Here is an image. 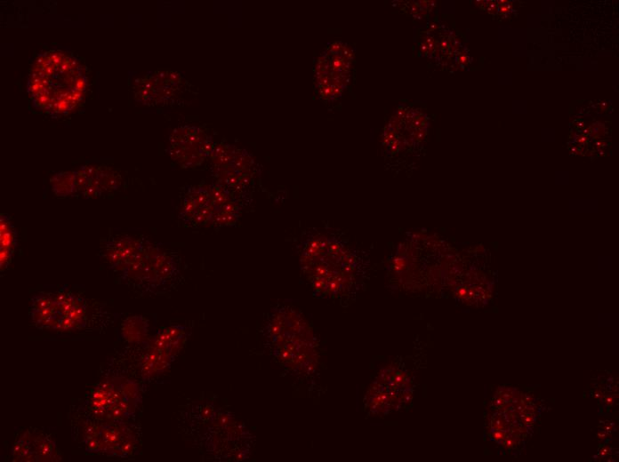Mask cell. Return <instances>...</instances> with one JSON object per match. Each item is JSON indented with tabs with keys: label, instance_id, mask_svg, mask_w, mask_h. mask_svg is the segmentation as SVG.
Wrapping results in <instances>:
<instances>
[{
	"label": "cell",
	"instance_id": "cell-15",
	"mask_svg": "<svg viewBox=\"0 0 619 462\" xmlns=\"http://www.w3.org/2000/svg\"><path fill=\"white\" fill-rule=\"evenodd\" d=\"M209 185L213 202L212 227L235 226L241 218L243 203L218 183Z\"/></svg>",
	"mask_w": 619,
	"mask_h": 462
},
{
	"label": "cell",
	"instance_id": "cell-3",
	"mask_svg": "<svg viewBox=\"0 0 619 462\" xmlns=\"http://www.w3.org/2000/svg\"><path fill=\"white\" fill-rule=\"evenodd\" d=\"M301 267L321 295L335 296L350 281L357 260L350 244L334 232L315 231L301 243Z\"/></svg>",
	"mask_w": 619,
	"mask_h": 462
},
{
	"label": "cell",
	"instance_id": "cell-9",
	"mask_svg": "<svg viewBox=\"0 0 619 462\" xmlns=\"http://www.w3.org/2000/svg\"><path fill=\"white\" fill-rule=\"evenodd\" d=\"M214 147L212 136L205 129L183 125L172 131L167 151L172 160L187 169L202 165Z\"/></svg>",
	"mask_w": 619,
	"mask_h": 462
},
{
	"label": "cell",
	"instance_id": "cell-7",
	"mask_svg": "<svg viewBox=\"0 0 619 462\" xmlns=\"http://www.w3.org/2000/svg\"><path fill=\"white\" fill-rule=\"evenodd\" d=\"M216 183L242 202L255 175L254 160L245 149L228 143L215 146L209 158ZM243 203V202H242Z\"/></svg>",
	"mask_w": 619,
	"mask_h": 462
},
{
	"label": "cell",
	"instance_id": "cell-17",
	"mask_svg": "<svg viewBox=\"0 0 619 462\" xmlns=\"http://www.w3.org/2000/svg\"><path fill=\"white\" fill-rule=\"evenodd\" d=\"M0 230V259L1 271H3L11 264L17 246V232L9 215L1 214Z\"/></svg>",
	"mask_w": 619,
	"mask_h": 462
},
{
	"label": "cell",
	"instance_id": "cell-6",
	"mask_svg": "<svg viewBox=\"0 0 619 462\" xmlns=\"http://www.w3.org/2000/svg\"><path fill=\"white\" fill-rule=\"evenodd\" d=\"M117 279L141 296L165 294L183 280L181 259L176 252L147 239L141 251Z\"/></svg>",
	"mask_w": 619,
	"mask_h": 462
},
{
	"label": "cell",
	"instance_id": "cell-10",
	"mask_svg": "<svg viewBox=\"0 0 619 462\" xmlns=\"http://www.w3.org/2000/svg\"><path fill=\"white\" fill-rule=\"evenodd\" d=\"M186 81L176 72L158 70L135 81V98L147 105H165L178 96Z\"/></svg>",
	"mask_w": 619,
	"mask_h": 462
},
{
	"label": "cell",
	"instance_id": "cell-4",
	"mask_svg": "<svg viewBox=\"0 0 619 462\" xmlns=\"http://www.w3.org/2000/svg\"><path fill=\"white\" fill-rule=\"evenodd\" d=\"M141 389L137 379L111 370L70 407L94 419L108 422L137 421Z\"/></svg>",
	"mask_w": 619,
	"mask_h": 462
},
{
	"label": "cell",
	"instance_id": "cell-16",
	"mask_svg": "<svg viewBox=\"0 0 619 462\" xmlns=\"http://www.w3.org/2000/svg\"><path fill=\"white\" fill-rule=\"evenodd\" d=\"M149 326V321L144 316H129L120 325L119 338L129 346L141 345L148 339Z\"/></svg>",
	"mask_w": 619,
	"mask_h": 462
},
{
	"label": "cell",
	"instance_id": "cell-14",
	"mask_svg": "<svg viewBox=\"0 0 619 462\" xmlns=\"http://www.w3.org/2000/svg\"><path fill=\"white\" fill-rule=\"evenodd\" d=\"M76 171L77 192L85 198L99 197L121 185L120 174L106 166L84 165Z\"/></svg>",
	"mask_w": 619,
	"mask_h": 462
},
{
	"label": "cell",
	"instance_id": "cell-12",
	"mask_svg": "<svg viewBox=\"0 0 619 462\" xmlns=\"http://www.w3.org/2000/svg\"><path fill=\"white\" fill-rule=\"evenodd\" d=\"M213 202L209 184L189 186L181 196L178 218L186 227H212Z\"/></svg>",
	"mask_w": 619,
	"mask_h": 462
},
{
	"label": "cell",
	"instance_id": "cell-5",
	"mask_svg": "<svg viewBox=\"0 0 619 462\" xmlns=\"http://www.w3.org/2000/svg\"><path fill=\"white\" fill-rule=\"evenodd\" d=\"M68 418L72 439L88 453L130 458L141 451V427L137 421L98 420L71 407Z\"/></svg>",
	"mask_w": 619,
	"mask_h": 462
},
{
	"label": "cell",
	"instance_id": "cell-8",
	"mask_svg": "<svg viewBox=\"0 0 619 462\" xmlns=\"http://www.w3.org/2000/svg\"><path fill=\"white\" fill-rule=\"evenodd\" d=\"M189 329L182 324H171L158 331L140 350L139 358L133 359L140 377L145 378L163 372L174 360L188 337Z\"/></svg>",
	"mask_w": 619,
	"mask_h": 462
},
{
	"label": "cell",
	"instance_id": "cell-2",
	"mask_svg": "<svg viewBox=\"0 0 619 462\" xmlns=\"http://www.w3.org/2000/svg\"><path fill=\"white\" fill-rule=\"evenodd\" d=\"M28 316L37 329L61 333L103 331L114 317L106 303L67 287L35 294Z\"/></svg>",
	"mask_w": 619,
	"mask_h": 462
},
{
	"label": "cell",
	"instance_id": "cell-13",
	"mask_svg": "<svg viewBox=\"0 0 619 462\" xmlns=\"http://www.w3.org/2000/svg\"><path fill=\"white\" fill-rule=\"evenodd\" d=\"M146 240L127 235H111L100 246V258L119 275L136 258Z\"/></svg>",
	"mask_w": 619,
	"mask_h": 462
},
{
	"label": "cell",
	"instance_id": "cell-1",
	"mask_svg": "<svg viewBox=\"0 0 619 462\" xmlns=\"http://www.w3.org/2000/svg\"><path fill=\"white\" fill-rule=\"evenodd\" d=\"M87 87L85 66L60 50L48 51L35 60L27 85L34 108L53 117L72 112L84 100Z\"/></svg>",
	"mask_w": 619,
	"mask_h": 462
},
{
	"label": "cell",
	"instance_id": "cell-11",
	"mask_svg": "<svg viewBox=\"0 0 619 462\" xmlns=\"http://www.w3.org/2000/svg\"><path fill=\"white\" fill-rule=\"evenodd\" d=\"M13 461H60L61 453L55 441L37 428H26L15 439L12 449Z\"/></svg>",
	"mask_w": 619,
	"mask_h": 462
},
{
	"label": "cell",
	"instance_id": "cell-18",
	"mask_svg": "<svg viewBox=\"0 0 619 462\" xmlns=\"http://www.w3.org/2000/svg\"><path fill=\"white\" fill-rule=\"evenodd\" d=\"M53 193L57 196L72 195L77 192L76 171H61L50 179Z\"/></svg>",
	"mask_w": 619,
	"mask_h": 462
}]
</instances>
